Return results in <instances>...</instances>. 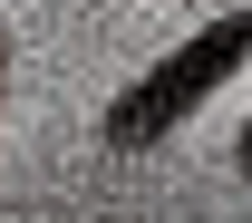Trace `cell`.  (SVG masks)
<instances>
[{
  "label": "cell",
  "mask_w": 252,
  "mask_h": 223,
  "mask_svg": "<svg viewBox=\"0 0 252 223\" xmlns=\"http://www.w3.org/2000/svg\"><path fill=\"white\" fill-rule=\"evenodd\" d=\"M0 78H10V39H0Z\"/></svg>",
  "instance_id": "obj_3"
},
{
  "label": "cell",
  "mask_w": 252,
  "mask_h": 223,
  "mask_svg": "<svg viewBox=\"0 0 252 223\" xmlns=\"http://www.w3.org/2000/svg\"><path fill=\"white\" fill-rule=\"evenodd\" d=\"M233 165H243V185H252V117H243V136H233Z\"/></svg>",
  "instance_id": "obj_2"
},
{
  "label": "cell",
  "mask_w": 252,
  "mask_h": 223,
  "mask_svg": "<svg viewBox=\"0 0 252 223\" xmlns=\"http://www.w3.org/2000/svg\"><path fill=\"white\" fill-rule=\"evenodd\" d=\"M252 59V10H214L204 30L185 39V49H165L136 88H117L107 97V117H97V136L117 146V156H146V146H165V136L185 127L194 107L214 88H233V68Z\"/></svg>",
  "instance_id": "obj_1"
}]
</instances>
